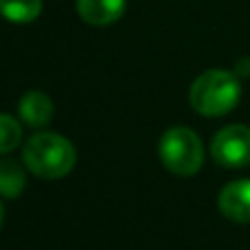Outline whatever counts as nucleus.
I'll return each mask as SVG.
<instances>
[{
  "instance_id": "1",
  "label": "nucleus",
  "mask_w": 250,
  "mask_h": 250,
  "mask_svg": "<svg viewBox=\"0 0 250 250\" xmlns=\"http://www.w3.org/2000/svg\"><path fill=\"white\" fill-rule=\"evenodd\" d=\"M24 167L44 180H60L73 171L77 163L75 145L55 132H38L26 141L22 149Z\"/></svg>"
},
{
  "instance_id": "2",
  "label": "nucleus",
  "mask_w": 250,
  "mask_h": 250,
  "mask_svg": "<svg viewBox=\"0 0 250 250\" xmlns=\"http://www.w3.org/2000/svg\"><path fill=\"white\" fill-rule=\"evenodd\" d=\"M242 83L235 73L213 68L202 73L189 90L191 108L202 117H222L239 104Z\"/></svg>"
},
{
  "instance_id": "3",
  "label": "nucleus",
  "mask_w": 250,
  "mask_h": 250,
  "mask_svg": "<svg viewBox=\"0 0 250 250\" xmlns=\"http://www.w3.org/2000/svg\"><path fill=\"white\" fill-rule=\"evenodd\" d=\"M163 165L176 176H195L204 163V147L200 136L189 127H169L158 145Z\"/></svg>"
},
{
  "instance_id": "4",
  "label": "nucleus",
  "mask_w": 250,
  "mask_h": 250,
  "mask_svg": "<svg viewBox=\"0 0 250 250\" xmlns=\"http://www.w3.org/2000/svg\"><path fill=\"white\" fill-rule=\"evenodd\" d=\"M211 156L217 165L239 169L250 165V127L248 125H226L213 136Z\"/></svg>"
},
{
  "instance_id": "5",
  "label": "nucleus",
  "mask_w": 250,
  "mask_h": 250,
  "mask_svg": "<svg viewBox=\"0 0 250 250\" xmlns=\"http://www.w3.org/2000/svg\"><path fill=\"white\" fill-rule=\"evenodd\" d=\"M220 211L224 217L237 224H250V180L229 182L220 191Z\"/></svg>"
},
{
  "instance_id": "6",
  "label": "nucleus",
  "mask_w": 250,
  "mask_h": 250,
  "mask_svg": "<svg viewBox=\"0 0 250 250\" xmlns=\"http://www.w3.org/2000/svg\"><path fill=\"white\" fill-rule=\"evenodd\" d=\"M125 11V0H77V13L90 26L114 24Z\"/></svg>"
},
{
  "instance_id": "7",
  "label": "nucleus",
  "mask_w": 250,
  "mask_h": 250,
  "mask_svg": "<svg viewBox=\"0 0 250 250\" xmlns=\"http://www.w3.org/2000/svg\"><path fill=\"white\" fill-rule=\"evenodd\" d=\"M53 101L46 92L42 90H29L18 104L20 119L31 127H44L53 119Z\"/></svg>"
},
{
  "instance_id": "8",
  "label": "nucleus",
  "mask_w": 250,
  "mask_h": 250,
  "mask_svg": "<svg viewBox=\"0 0 250 250\" xmlns=\"http://www.w3.org/2000/svg\"><path fill=\"white\" fill-rule=\"evenodd\" d=\"M26 187V173L16 160H0V195L2 198H18Z\"/></svg>"
},
{
  "instance_id": "9",
  "label": "nucleus",
  "mask_w": 250,
  "mask_h": 250,
  "mask_svg": "<svg viewBox=\"0 0 250 250\" xmlns=\"http://www.w3.org/2000/svg\"><path fill=\"white\" fill-rule=\"evenodd\" d=\"M42 13V0H0V16L16 24L33 22Z\"/></svg>"
},
{
  "instance_id": "10",
  "label": "nucleus",
  "mask_w": 250,
  "mask_h": 250,
  "mask_svg": "<svg viewBox=\"0 0 250 250\" xmlns=\"http://www.w3.org/2000/svg\"><path fill=\"white\" fill-rule=\"evenodd\" d=\"M22 141V125L7 112H0V154L13 151Z\"/></svg>"
},
{
  "instance_id": "11",
  "label": "nucleus",
  "mask_w": 250,
  "mask_h": 250,
  "mask_svg": "<svg viewBox=\"0 0 250 250\" xmlns=\"http://www.w3.org/2000/svg\"><path fill=\"white\" fill-rule=\"evenodd\" d=\"M235 75H237L239 79L250 77V60L248 57H244V60L237 62V66H235Z\"/></svg>"
},
{
  "instance_id": "12",
  "label": "nucleus",
  "mask_w": 250,
  "mask_h": 250,
  "mask_svg": "<svg viewBox=\"0 0 250 250\" xmlns=\"http://www.w3.org/2000/svg\"><path fill=\"white\" fill-rule=\"evenodd\" d=\"M2 220H4V208H2V204H0V229H2Z\"/></svg>"
}]
</instances>
